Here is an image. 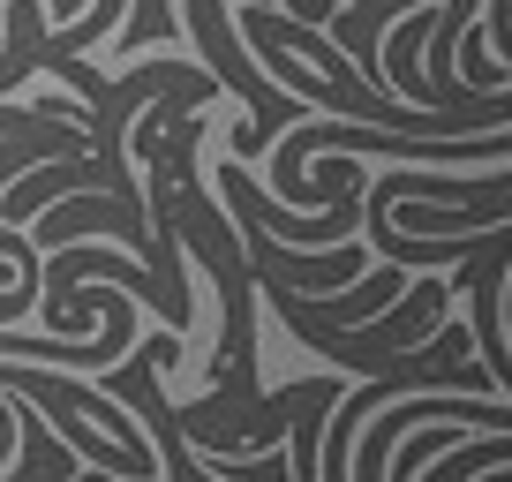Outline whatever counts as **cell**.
I'll return each mask as SVG.
<instances>
[{
	"label": "cell",
	"instance_id": "obj_2",
	"mask_svg": "<svg viewBox=\"0 0 512 482\" xmlns=\"http://www.w3.org/2000/svg\"><path fill=\"white\" fill-rule=\"evenodd\" d=\"M31 159H68V144H61V136H16V144L0 151V189H8V174L31 166Z\"/></svg>",
	"mask_w": 512,
	"mask_h": 482
},
{
	"label": "cell",
	"instance_id": "obj_1",
	"mask_svg": "<svg viewBox=\"0 0 512 482\" xmlns=\"http://www.w3.org/2000/svg\"><path fill=\"white\" fill-rule=\"evenodd\" d=\"M445 302H452V287L437 272H422V279H407L400 302L377 309L369 324H347V332H332V324H294V332H302L324 362H339L347 377H377V370H392L407 347H422V339L445 324Z\"/></svg>",
	"mask_w": 512,
	"mask_h": 482
}]
</instances>
